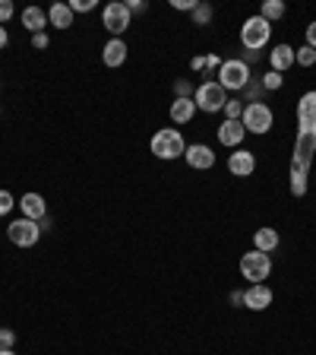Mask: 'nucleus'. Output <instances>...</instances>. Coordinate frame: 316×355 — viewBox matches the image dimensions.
<instances>
[{"instance_id":"nucleus-20","label":"nucleus","mask_w":316,"mask_h":355,"mask_svg":"<svg viewBox=\"0 0 316 355\" xmlns=\"http://www.w3.org/2000/svg\"><path fill=\"white\" fill-rule=\"evenodd\" d=\"M253 248L263 254H272L275 248H279V232L275 229H259L257 235H253Z\"/></svg>"},{"instance_id":"nucleus-37","label":"nucleus","mask_w":316,"mask_h":355,"mask_svg":"<svg viewBox=\"0 0 316 355\" xmlns=\"http://www.w3.org/2000/svg\"><path fill=\"white\" fill-rule=\"evenodd\" d=\"M231 304H243V292H241V288H234V292H231Z\"/></svg>"},{"instance_id":"nucleus-38","label":"nucleus","mask_w":316,"mask_h":355,"mask_svg":"<svg viewBox=\"0 0 316 355\" xmlns=\"http://www.w3.org/2000/svg\"><path fill=\"white\" fill-rule=\"evenodd\" d=\"M7 44H10V35H7V29L0 26V48H7Z\"/></svg>"},{"instance_id":"nucleus-30","label":"nucleus","mask_w":316,"mask_h":355,"mask_svg":"<svg viewBox=\"0 0 316 355\" xmlns=\"http://www.w3.org/2000/svg\"><path fill=\"white\" fill-rule=\"evenodd\" d=\"M16 207V200H13V193L10 191H0V216H7L10 209Z\"/></svg>"},{"instance_id":"nucleus-13","label":"nucleus","mask_w":316,"mask_h":355,"mask_svg":"<svg viewBox=\"0 0 316 355\" xmlns=\"http://www.w3.org/2000/svg\"><path fill=\"white\" fill-rule=\"evenodd\" d=\"M243 137H247V130H243L241 121H225V124L219 127V143L228 149H241Z\"/></svg>"},{"instance_id":"nucleus-17","label":"nucleus","mask_w":316,"mask_h":355,"mask_svg":"<svg viewBox=\"0 0 316 355\" xmlns=\"http://www.w3.org/2000/svg\"><path fill=\"white\" fill-rule=\"evenodd\" d=\"M22 26H26L32 35L44 32V26H48V10H41V7H26V10H22Z\"/></svg>"},{"instance_id":"nucleus-26","label":"nucleus","mask_w":316,"mask_h":355,"mask_svg":"<svg viewBox=\"0 0 316 355\" xmlns=\"http://www.w3.org/2000/svg\"><path fill=\"white\" fill-rule=\"evenodd\" d=\"M221 111L228 114V121H241V114H243V102H237V98H228Z\"/></svg>"},{"instance_id":"nucleus-7","label":"nucleus","mask_w":316,"mask_h":355,"mask_svg":"<svg viewBox=\"0 0 316 355\" xmlns=\"http://www.w3.org/2000/svg\"><path fill=\"white\" fill-rule=\"evenodd\" d=\"M130 19H133V13H130V7L127 3H108V7L102 10V26L111 32L114 38H120L127 29H130Z\"/></svg>"},{"instance_id":"nucleus-14","label":"nucleus","mask_w":316,"mask_h":355,"mask_svg":"<svg viewBox=\"0 0 316 355\" xmlns=\"http://www.w3.org/2000/svg\"><path fill=\"white\" fill-rule=\"evenodd\" d=\"M19 207H22V216L26 219H35V222H41L44 216H48V203H44V197L41 193H26V197L19 200Z\"/></svg>"},{"instance_id":"nucleus-3","label":"nucleus","mask_w":316,"mask_h":355,"mask_svg":"<svg viewBox=\"0 0 316 355\" xmlns=\"http://www.w3.org/2000/svg\"><path fill=\"white\" fill-rule=\"evenodd\" d=\"M272 108L263 102H250V105H243V114H241V124L247 133H269L272 130Z\"/></svg>"},{"instance_id":"nucleus-29","label":"nucleus","mask_w":316,"mask_h":355,"mask_svg":"<svg viewBox=\"0 0 316 355\" xmlns=\"http://www.w3.org/2000/svg\"><path fill=\"white\" fill-rule=\"evenodd\" d=\"M266 89H263V83H257V80H250L247 83V89H243V96L250 98V102H259V96H263Z\"/></svg>"},{"instance_id":"nucleus-32","label":"nucleus","mask_w":316,"mask_h":355,"mask_svg":"<svg viewBox=\"0 0 316 355\" xmlns=\"http://www.w3.org/2000/svg\"><path fill=\"white\" fill-rule=\"evenodd\" d=\"M10 16H13V3H10V0H0V26L10 22Z\"/></svg>"},{"instance_id":"nucleus-16","label":"nucleus","mask_w":316,"mask_h":355,"mask_svg":"<svg viewBox=\"0 0 316 355\" xmlns=\"http://www.w3.org/2000/svg\"><path fill=\"white\" fill-rule=\"evenodd\" d=\"M269 64H272L275 73L285 76L288 67H295V48H291V44H275L272 54H269Z\"/></svg>"},{"instance_id":"nucleus-27","label":"nucleus","mask_w":316,"mask_h":355,"mask_svg":"<svg viewBox=\"0 0 316 355\" xmlns=\"http://www.w3.org/2000/svg\"><path fill=\"white\" fill-rule=\"evenodd\" d=\"M193 92H196V89L190 86V80H177L174 83V96L177 98H193Z\"/></svg>"},{"instance_id":"nucleus-36","label":"nucleus","mask_w":316,"mask_h":355,"mask_svg":"<svg viewBox=\"0 0 316 355\" xmlns=\"http://www.w3.org/2000/svg\"><path fill=\"white\" fill-rule=\"evenodd\" d=\"M127 7H130V13H146V3H142V0H130Z\"/></svg>"},{"instance_id":"nucleus-23","label":"nucleus","mask_w":316,"mask_h":355,"mask_svg":"<svg viewBox=\"0 0 316 355\" xmlns=\"http://www.w3.org/2000/svg\"><path fill=\"white\" fill-rule=\"evenodd\" d=\"M295 64L313 67V64H316V51L310 48V44H304V48H295Z\"/></svg>"},{"instance_id":"nucleus-24","label":"nucleus","mask_w":316,"mask_h":355,"mask_svg":"<svg viewBox=\"0 0 316 355\" xmlns=\"http://www.w3.org/2000/svg\"><path fill=\"white\" fill-rule=\"evenodd\" d=\"M209 19H212V7L209 3H196L193 7V26H206Z\"/></svg>"},{"instance_id":"nucleus-35","label":"nucleus","mask_w":316,"mask_h":355,"mask_svg":"<svg viewBox=\"0 0 316 355\" xmlns=\"http://www.w3.org/2000/svg\"><path fill=\"white\" fill-rule=\"evenodd\" d=\"M32 44H35L38 51H41V48H48V35H44V32H38V35H32Z\"/></svg>"},{"instance_id":"nucleus-22","label":"nucleus","mask_w":316,"mask_h":355,"mask_svg":"<svg viewBox=\"0 0 316 355\" xmlns=\"http://www.w3.org/2000/svg\"><path fill=\"white\" fill-rule=\"evenodd\" d=\"M190 67H193V70H219V67H221V58H219V54H206V58H193V60H190Z\"/></svg>"},{"instance_id":"nucleus-10","label":"nucleus","mask_w":316,"mask_h":355,"mask_svg":"<svg viewBox=\"0 0 316 355\" xmlns=\"http://www.w3.org/2000/svg\"><path fill=\"white\" fill-rule=\"evenodd\" d=\"M297 130L316 133V92H307L297 102Z\"/></svg>"},{"instance_id":"nucleus-25","label":"nucleus","mask_w":316,"mask_h":355,"mask_svg":"<svg viewBox=\"0 0 316 355\" xmlns=\"http://www.w3.org/2000/svg\"><path fill=\"white\" fill-rule=\"evenodd\" d=\"M259 83H263V89H266V92H275V89H281V83H285V76H281V73H275V70H269V73H266Z\"/></svg>"},{"instance_id":"nucleus-12","label":"nucleus","mask_w":316,"mask_h":355,"mask_svg":"<svg viewBox=\"0 0 316 355\" xmlns=\"http://www.w3.org/2000/svg\"><path fill=\"white\" fill-rule=\"evenodd\" d=\"M184 159H187V165H190V168H196V171H206V168H212V165H215V153L209 146H203V143L187 146Z\"/></svg>"},{"instance_id":"nucleus-6","label":"nucleus","mask_w":316,"mask_h":355,"mask_svg":"<svg viewBox=\"0 0 316 355\" xmlns=\"http://www.w3.org/2000/svg\"><path fill=\"white\" fill-rule=\"evenodd\" d=\"M193 102H196L199 111H206V114H215V111L225 108V102H228V96H225V89L219 86V80L215 83H203V86H196V92H193Z\"/></svg>"},{"instance_id":"nucleus-11","label":"nucleus","mask_w":316,"mask_h":355,"mask_svg":"<svg viewBox=\"0 0 316 355\" xmlns=\"http://www.w3.org/2000/svg\"><path fill=\"white\" fill-rule=\"evenodd\" d=\"M269 304H272V288H269V286L257 282V286L243 288V308H250V311H266Z\"/></svg>"},{"instance_id":"nucleus-39","label":"nucleus","mask_w":316,"mask_h":355,"mask_svg":"<svg viewBox=\"0 0 316 355\" xmlns=\"http://www.w3.org/2000/svg\"><path fill=\"white\" fill-rule=\"evenodd\" d=\"M0 355H16V352H13V349H3V352H0Z\"/></svg>"},{"instance_id":"nucleus-19","label":"nucleus","mask_w":316,"mask_h":355,"mask_svg":"<svg viewBox=\"0 0 316 355\" xmlns=\"http://www.w3.org/2000/svg\"><path fill=\"white\" fill-rule=\"evenodd\" d=\"M48 22L57 26V29H70V26H73V10H70V3H54V7L48 10Z\"/></svg>"},{"instance_id":"nucleus-31","label":"nucleus","mask_w":316,"mask_h":355,"mask_svg":"<svg viewBox=\"0 0 316 355\" xmlns=\"http://www.w3.org/2000/svg\"><path fill=\"white\" fill-rule=\"evenodd\" d=\"M70 10H73V13H89V10H95V0H73Z\"/></svg>"},{"instance_id":"nucleus-28","label":"nucleus","mask_w":316,"mask_h":355,"mask_svg":"<svg viewBox=\"0 0 316 355\" xmlns=\"http://www.w3.org/2000/svg\"><path fill=\"white\" fill-rule=\"evenodd\" d=\"M16 346V333L10 330V327H0V352L3 349H13Z\"/></svg>"},{"instance_id":"nucleus-15","label":"nucleus","mask_w":316,"mask_h":355,"mask_svg":"<svg viewBox=\"0 0 316 355\" xmlns=\"http://www.w3.org/2000/svg\"><path fill=\"white\" fill-rule=\"evenodd\" d=\"M102 60H104V67H124V60H127L124 38H111V42L102 48Z\"/></svg>"},{"instance_id":"nucleus-5","label":"nucleus","mask_w":316,"mask_h":355,"mask_svg":"<svg viewBox=\"0 0 316 355\" xmlns=\"http://www.w3.org/2000/svg\"><path fill=\"white\" fill-rule=\"evenodd\" d=\"M269 273H272V257H269V254H263V251L253 248L250 254H243L241 257V276L243 279H250V286L269 279Z\"/></svg>"},{"instance_id":"nucleus-33","label":"nucleus","mask_w":316,"mask_h":355,"mask_svg":"<svg viewBox=\"0 0 316 355\" xmlns=\"http://www.w3.org/2000/svg\"><path fill=\"white\" fill-rule=\"evenodd\" d=\"M171 7H174V10H190V13H193L196 0H171Z\"/></svg>"},{"instance_id":"nucleus-34","label":"nucleus","mask_w":316,"mask_h":355,"mask_svg":"<svg viewBox=\"0 0 316 355\" xmlns=\"http://www.w3.org/2000/svg\"><path fill=\"white\" fill-rule=\"evenodd\" d=\"M307 44L316 51V22H310V26H307Z\"/></svg>"},{"instance_id":"nucleus-18","label":"nucleus","mask_w":316,"mask_h":355,"mask_svg":"<svg viewBox=\"0 0 316 355\" xmlns=\"http://www.w3.org/2000/svg\"><path fill=\"white\" fill-rule=\"evenodd\" d=\"M193 114H196V102L193 98H174V105H171V121L174 124H190Z\"/></svg>"},{"instance_id":"nucleus-9","label":"nucleus","mask_w":316,"mask_h":355,"mask_svg":"<svg viewBox=\"0 0 316 355\" xmlns=\"http://www.w3.org/2000/svg\"><path fill=\"white\" fill-rule=\"evenodd\" d=\"M228 171L234 178H250L253 171H257V155L250 153V149H234V153L228 155Z\"/></svg>"},{"instance_id":"nucleus-21","label":"nucleus","mask_w":316,"mask_h":355,"mask_svg":"<svg viewBox=\"0 0 316 355\" xmlns=\"http://www.w3.org/2000/svg\"><path fill=\"white\" fill-rule=\"evenodd\" d=\"M259 16H263L266 22L281 19V16H285V3H281V0H266L263 7H259Z\"/></svg>"},{"instance_id":"nucleus-4","label":"nucleus","mask_w":316,"mask_h":355,"mask_svg":"<svg viewBox=\"0 0 316 355\" xmlns=\"http://www.w3.org/2000/svg\"><path fill=\"white\" fill-rule=\"evenodd\" d=\"M269 38H272V22H266L263 16H250L241 26V44L247 51H259Z\"/></svg>"},{"instance_id":"nucleus-1","label":"nucleus","mask_w":316,"mask_h":355,"mask_svg":"<svg viewBox=\"0 0 316 355\" xmlns=\"http://www.w3.org/2000/svg\"><path fill=\"white\" fill-rule=\"evenodd\" d=\"M152 153L158 155V159H165V162L177 159V155H184V153H187L184 133L174 130V127H165V130H158V133L152 137Z\"/></svg>"},{"instance_id":"nucleus-8","label":"nucleus","mask_w":316,"mask_h":355,"mask_svg":"<svg viewBox=\"0 0 316 355\" xmlns=\"http://www.w3.org/2000/svg\"><path fill=\"white\" fill-rule=\"evenodd\" d=\"M7 235H10V241H13L16 248H35L38 238H41V229H38L35 219H26V216H22V219L10 222Z\"/></svg>"},{"instance_id":"nucleus-2","label":"nucleus","mask_w":316,"mask_h":355,"mask_svg":"<svg viewBox=\"0 0 316 355\" xmlns=\"http://www.w3.org/2000/svg\"><path fill=\"white\" fill-rule=\"evenodd\" d=\"M250 64H243V60H221L219 67V86L228 92V89H234V92H243L247 89V83H250Z\"/></svg>"}]
</instances>
